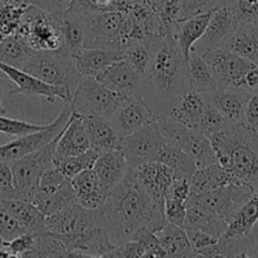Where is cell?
Masks as SVG:
<instances>
[{
	"label": "cell",
	"mask_w": 258,
	"mask_h": 258,
	"mask_svg": "<svg viewBox=\"0 0 258 258\" xmlns=\"http://www.w3.org/2000/svg\"><path fill=\"white\" fill-rule=\"evenodd\" d=\"M98 212L113 244L135 239L143 231L158 232L166 224L164 211L146 193L131 169L110 191Z\"/></svg>",
	"instance_id": "cell-1"
},
{
	"label": "cell",
	"mask_w": 258,
	"mask_h": 258,
	"mask_svg": "<svg viewBox=\"0 0 258 258\" xmlns=\"http://www.w3.org/2000/svg\"><path fill=\"white\" fill-rule=\"evenodd\" d=\"M188 90V63L175 39L169 35L154 40L150 62L140 76L136 95L159 118L173 115Z\"/></svg>",
	"instance_id": "cell-2"
},
{
	"label": "cell",
	"mask_w": 258,
	"mask_h": 258,
	"mask_svg": "<svg viewBox=\"0 0 258 258\" xmlns=\"http://www.w3.org/2000/svg\"><path fill=\"white\" fill-rule=\"evenodd\" d=\"M45 231L60 239L73 257H106L115 247L98 209L83 208L78 203L45 217Z\"/></svg>",
	"instance_id": "cell-3"
},
{
	"label": "cell",
	"mask_w": 258,
	"mask_h": 258,
	"mask_svg": "<svg viewBox=\"0 0 258 258\" xmlns=\"http://www.w3.org/2000/svg\"><path fill=\"white\" fill-rule=\"evenodd\" d=\"M217 161L238 184L258 190V136L244 123L229 122L211 136Z\"/></svg>",
	"instance_id": "cell-4"
},
{
	"label": "cell",
	"mask_w": 258,
	"mask_h": 258,
	"mask_svg": "<svg viewBox=\"0 0 258 258\" xmlns=\"http://www.w3.org/2000/svg\"><path fill=\"white\" fill-rule=\"evenodd\" d=\"M71 8L80 13L85 24V48L115 50L122 54L123 49L130 44L131 23L128 13H93L77 7Z\"/></svg>",
	"instance_id": "cell-5"
},
{
	"label": "cell",
	"mask_w": 258,
	"mask_h": 258,
	"mask_svg": "<svg viewBox=\"0 0 258 258\" xmlns=\"http://www.w3.org/2000/svg\"><path fill=\"white\" fill-rule=\"evenodd\" d=\"M23 71L39 78L53 87L63 88L72 96L81 76L76 71L72 55L66 50L57 52H37L28 59Z\"/></svg>",
	"instance_id": "cell-6"
},
{
	"label": "cell",
	"mask_w": 258,
	"mask_h": 258,
	"mask_svg": "<svg viewBox=\"0 0 258 258\" xmlns=\"http://www.w3.org/2000/svg\"><path fill=\"white\" fill-rule=\"evenodd\" d=\"M15 35L37 52L64 50L57 15L49 14L33 4L25 9Z\"/></svg>",
	"instance_id": "cell-7"
},
{
	"label": "cell",
	"mask_w": 258,
	"mask_h": 258,
	"mask_svg": "<svg viewBox=\"0 0 258 258\" xmlns=\"http://www.w3.org/2000/svg\"><path fill=\"white\" fill-rule=\"evenodd\" d=\"M58 136L38 150L9 163L17 198L29 201L38 190L42 174L53 166Z\"/></svg>",
	"instance_id": "cell-8"
},
{
	"label": "cell",
	"mask_w": 258,
	"mask_h": 258,
	"mask_svg": "<svg viewBox=\"0 0 258 258\" xmlns=\"http://www.w3.org/2000/svg\"><path fill=\"white\" fill-rule=\"evenodd\" d=\"M156 121L165 141L188 154L194 160L197 168L217 163L213 146L206 135L186 127L173 116L159 117Z\"/></svg>",
	"instance_id": "cell-9"
},
{
	"label": "cell",
	"mask_w": 258,
	"mask_h": 258,
	"mask_svg": "<svg viewBox=\"0 0 258 258\" xmlns=\"http://www.w3.org/2000/svg\"><path fill=\"white\" fill-rule=\"evenodd\" d=\"M122 98L96 78L88 77L80 81L68 105L72 112L80 116H103L108 118Z\"/></svg>",
	"instance_id": "cell-10"
},
{
	"label": "cell",
	"mask_w": 258,
	"mask_h": 258,
	"mask_svg": "<svg viewBox=\"0 0 258 258\" xmlns=\"http://www.w3.org/2000/svg\"><path fill=\"white\" fill-rule=\"evenodd\" d=\"M202 55L211 67L218 83V88L248 91L244 77L253 67L254 63L239 57L227 47H218L216 49L204 52Z\"/></svg>",
	"instance_id": "cell-11"
},
{
	"label": "cell",
	"mask_w": 258,
	"mask_h": 258,
	"mask_svg": "<svg viewBox=\"0 0 258 258\" xmlns=\"http://www.w3.org/2000/svg\"><path fill=\"white\" fill-rule=\"evenodd\" d=\"M165 139L161 135L156 118L121 140V151L125 154L128 169H135L141 164L158 161Z\"/></svg>",
	"instance_id": "cell-12"
},
{
	"label": "cell",
	"mask_w": 258,
	"mask_h": 258,
	"mask_svg": "<svg viewBox=\"0 0 258 258\" xmlns=\"http://www.w3.org/2000/svg\"><path fill=\"white\" fill-rule=\"evenodd\" d=\"M71 113H72V110H71L70 105H67L58 115V117L49 125L45 126L43 130L28 134V135L18 136L17 140L0 145V163L9 164L12 161L18 160L52 141L67 126Z\"/></svg>",
	"instance_id": "cell-13"
},
{
	"label": "cell",
	"mask_w": 258,
	"mask_h": 258,
	"mask_svg": "<svg viewBox=\"0 0 258 258\" xmlns=\"http://www.w3.org/2000/svg\"><path fill=\"white\" fill-rule=\"evenodd\" d=\"M238 18L231 4L216 8L212 10L211 19L207 25L206 32L194 44L191 50L203 54L208 50L224 47L238 27Z\"/></svg>",
	"instance_id": "cell-14"
},
{
	"label": "cell",
	"mask_w": 258,
	"mask_h": 258,
	"mask_svg": "<svg viewBox=\"0 0 258 258\" xmlns=\"http://www.w3.org/2000/svg\"><path fill=\"white\" fill-rule=\"evenodd\" d=\"M252 193H253V189L249 186L238 183H231L203 196H190L186 202L203 204L207 208L212 209L217 214L223 217L227 222H229L233 214L238 211L239 207L248 199Z\"/></svg>",
	"instance_id": "cell-15"
},
{
	"label": "cell",
	"mask_w": 258,
	"mask_h": 258,
	"mask_svg": "<svg viewBox=\"0 0 258 258\" xmlns=\"http://www.w3.org/2000/svg\"><path fill=\"white\" fill-rule=\"evenodd\" d=\"M153 111L149 106L139 97L138 95H131L123 97L115 108L112 115L108 117L116 133L123 138L135 133L144 125L154 120Z\"/></svg>",
	"instance_id": "cell-16"
},
{
	"label": "cell",
	"mask_w": 258,
	"mask_h": 258,
	"mask_svg": "<svg viewBox=\"0 0 258 258\" xmlns=\"http://www.w3.org/2000/svg\"><path fill=\"white\" fill-rule=\"evenodd\" d=\"M0 73L3 77L13 82L14 88L12 90V93L14 95L20 93L25 96H38V97L47 98L50 102H53L55 98H60L67 103L71 100V95L66 90L53 87L20 68L0 62Z\"/></svg>",
	"instance_id": "cell-17"
},
{
	"label": "cell",
	"mask_w": 258,
	"mask_h": 258,
	"mask_svg": "<svg viewBox=\"0 0 258 258\" xmlns=\"http://www.w3.org/2000/svg\"><path fill=\"white\" fill-rule=\"evenodd\" d=\"M131 170H134L141 186L145 189L150 198L164 211L166 191L174 179L170 169L160 161H150L141 164Z\"/></svg>",
	"instance_id": "cell-18"
},
{
	"label": "cell",
	"mask_w": 258,
	"mask_h": 258,
	"mask_svg": "<svg viewBox=\"0 0 258 258\" xmlns=\"http://www.w3.org/2000/svg\"><path fill=\"white\" fill-rule=\"evenodd\" d=\"M96 80L112 92L127 97L135 95L138 90L140 73L136 72L125 59L113 60L107 66Z\"/></svg>",
	"instance_id": "cell-19"
},
{
	"label": "cell",
	"mask_w": 258,
	"mask_h": 258,
	"mask_svg": "<svg viewBox=\"0 0 258 258\" xmlns=\"http://www.w3.org/2000/svg\"><path fill=\"white\" fill-rule=\"evenodd\" d=\"M76 194V201L87 209H100L107 199L110 190L103 186L93 169H87L71 179Z\"/></svg>",
	"instance_id": "cell-20"
},
{
	"label": "cell",
	"mask_w": 258,
	"mask_h": 258,
	"mask_svg": "<svg viewBox=\"0 0 258 258\" xmlns=\"http://www.w3.org/2000/svg\"><path fill=\"white\" fill-rule=\"evenodd\" d=\"M91 148L98 153L110 150H121V138L112 123L103 116H81Z\"/></svg>",
	"instance_id": "cell-21"
},
{
	"label": "cell",
	"mask_w": 258,
	"mask_h": 258,
	"mask_svg": "<svg viewBox=\"0 0 258 258\" xmlns=\"http://www.w3.org/2000/svg\"><path fill=\"white\" fill-rule=\"evenodd\" d=\"M228 222L207 208L203 204L196 202H186V216L184 221V229H197V231L206 232L216 238H221L226 232Z\"/></svg>",
	"instance_id": "cell-22"
},
{
	"label": "cell",
	"mask_w": 258,
	"mask_h": 258,
	"mask_svg": "<svg viewBox=\"0 0 258 258\" xmlns=\"http://www.w3.org/2000/svg\"><path fill=\"white\" fill-rule=\"evenodd\" d=\"M92 169L103 186L111 191L128 173V164L121 150L102 151L98 154Z\"/></svg>",
	"instance_id": "cell-23"
},
{
	"label": "cell",
	"mask_w": 258,
	"mask_h": 258,
	"mask_svg": "<svg viewBox=\"0 0 258 258\" xmlns=\"http://www.w3.org/2000/svg\"><path fill=\"white\" fill-rule=\"evenodd\" d=\"M88 149H91V145L85 126H83L82 117L72 112L67 126L58 136L54 158L78 155V154L85 153Z\"/></svg>",
	"instance_id": "cell-24"
},
{
	"label": "cell",
	"mask_w": 258,
	"mask_h": 258,
	"mask_svg": "<svg viewBox=\"0 0 258 258\" xmlns=\"http://www.w3.org/2000/svg\"><path fill=\"white\" fill-rule=\"evenodd\" d=\"M248 91L233 88H218L216 92L208 95L209 103L227 118L229 122L243 123L244 108L249 97Z\"/></svg>",
	"instance_id": "cell-25"
},
{
	"label": "cell",
	"mask_w": 258,
	"mask_h": 258,
	"mask_svg": "<svg viewBox=\"0 0 258 258\" xmlns=\"http://www.w3.org/2000/svg\"><path fill=\"white\" fill-rule=\"evenodd\" d=\"M211 15L212 10L199 13L193 17L180 20L176 24L173 33V38L175 39L176 44H178L179 49H180L181 54L185 58L186 62H188V58L190 55L194 44L201 39L202 35L206 32Z\"/></svg>",
	"instance_id": "cell-26"
},
{
	"label": "cell",
	"mask_w": 258,
	"mask_h": 258,
	"mask_svg": "<svg viewBox=\"0 0 258 258\" xmlns=\"http://www.w3.org/2000/svg\"><path fill=\"white\" fill-rule=\"evenodd\" d=\"M72 59L81 78H96L110 63L121 59V54L115 50L82 48L72 55Z\"/></svg>",
	"instance_id": "cell-27"
},
{
	"label": "cell",
	"mask_w": 258,
	"mask_h": 258,
	"mask_svg": "<svg viewBox=\"0 0 258 258\" xmlns=\"http://www.w3.org/2000/svg\"><path fill=\"white\" fill-rule=\"evenodd\" d=\"M2 204L17 219L24 232L32 234L45 232V216L29 201L13 198L2 201Z\"/></svg>",
	"instance_id": "cell-28"
},
{
	"label": "cell",
	"mask_w": 258,
	"mask_h": 258,
	"mask_svg": "<svg viewBox=\"0 0 258 258\" xmlns=\"http://www.w3.org/2000/svg\"><path fill=\"white\" fill-rule=\"evenodd\" d=\"M258 222V190H254L228 222L223 238L241 239L248 237Z\"/></svg>",
	"instance_id": "cell-29"
},
{
	"label": "cell",
	"mask_w": 258,
	"mask_h": 258,
	"mask_svg": "<svg viewBox=\"0 0 258 258\" xmlns=\"http://www.w3.org/2000/svg\"><path fill=\"white\" fill-rule=\"evenodd\" d=\"M224 47L239 57L258 64V20L239 22Z\"/></svg>",
	"instance_id": "cell-30"
},
{
	"label": "cell",
	"mask_w": 258,
	"mask_h": 258,
	"mask_svg": "<svg viewBox=\"0 0 258 258\" xmlns=\"http://www.w3.org/2000/svg\"><path fill=\"white\" fill-rule=\"evenodd\" d=\"M209 106L208 97L204 93L198 92L189 88L181 98L179 100L178 106L173 112V117L179 122L185 125L186 127L199 131L201 120Z\"/></svg>",
	"instance_id": "cell-31"
},
{
	"label": "cell",
	"mask_w": 258,
	"mask_h": 258,
	"mask_svg": "<svg viewBox=\"0 0 258 258\" xmlns=\"http://www.w3.org/2000/svg\"><path fill=\"white\" fill-rule=\"evenodd\" d=\"M236 183L228 171L217 161L211 165L197 168L190 178V196L198 197L217 188Z\"/></svg>",
	"instance_id": "cell-32"
},
{
	"label": "cell",
	"mask_w": 258,
	"mask_h": 258,
	"mask_svg": "<svg viewBox=\"0 0 258 258\" xmlns=\"http://www.w3.org/2000/svg\"><path fill=\"white\" fill-rule=\"evenodd\" d=\"M58 17L60 35H62L63 48L68 54L73 55L85 48L86 29L80 13L73 8L62 13Z\"/></svg>",
	"instance_id": "cell-33"
},
{
	"label": "cell",
	"mask_w": 258,
	"mask_h": 258,
	"mask_svg": "<svg viewBox=\"0 0 258 258\" xmlns=\"http://www.w3.org/2000/svg\"><path fill=\"white\" fill-rule=\"evenodd\" d=\"M155 234L166 257H198L183 227L166 223Z\"/></svg>",
	"instance_id": "cell-34"
},
{
	"label": "cell",
	"mask_w": 258,
	"mask_h": 258,
	"mask_svg": "<svg viewBox=\"0 0 258 258\" xmlns=\"http://www.w3.org/2000/svg\"><path fill=\"white\" fill-rule=\"evenodd\" d=\"M186 63H188V78L190 90L198 91L206 96L218 90L216 77L203 55L191 50Z\"/></svg>",
	"instance_id": "cell-35"
},
{
	"label": "cell",
	"mask_w": 258,
	"mask_h": 258,
	"mask_svg": "<svg viewBox=\"0 0 258 258\" xmlns=\"http://www.w3.org/2000/svg\"><path fill=\"white\" fill-rule=\"evenodd\" d=\"M158 161L165 164L170 169L174 178L190 179L194 171L197 170V165L193 159L181 149L171 145L168 141H165L161 148Z\"/></svg>",
	"instance_id": "cell-36"
},
{
	"label": "cell",
	"mask_w": 258,
	"mask_h": 258,
	"mask_svg": "<svg viewBox=\"0 0 258 258\" xmlns=\"http://www.w3.org/2000/svg\"><path fill=\"white\" fill-rule=\"evenodd\" d=\"M29 202L34 204L45 217L50 216V214L55 213V212L60 211V209L66 208L71 204L77 203L75 190H73L71 181L64 188L58 190L57 193L44 194L42 191L37 190L33 194L32 198L29 199Z\"/></svg>",
	"instance_id": "cell-37"
},
{
	"label": "cell",
	"mask_w": 258,
	"mask_h": 258,
	"mask_svg": "<svg viewBox=\"0 0 258 258\" xmlns=\"http://www.w3.org/2000/svg\"><path fill=\"white\" fill-rule=\"evenodd\" d=\"M160 27V38L173 37L176 24L181 20V0H149Z\"/></svg>",
	"instance_id": "cell-38"
},
{
	"label": "cell",
	"mask_w": 258,
	"mask_h": 258,
	"mask_svg": "<svg viewBox=\"0 0 258 258\" xmlns=\"http://www.w3.org/2000/svg\"><path fill=\"white\" fill-rule=\"evenodd\" d=\"M34 52L15 34L7 35L0 40V62L5 64L23 70Z\"/></svg>",
	"instance_id": "cell-39"
},
{
	"label": "cell",
	"mask_w": 258,
	"mask_h": 258,
	"mask_svg": "<svg viewBox=\"0 0 258 258\" xmlns=\"http://www.w3.org/2000/svg\"><path fill=\"white\" fill-rule=\"evenodd\" d=\"M98 151L95 149H88L85 153L78 155L63 156V158H53V166L58 169L66 178L72 179L77 174L92 169L96 159L98 156Z\"/></svg>",
	"instance_id": "cell-40"
},
{
	"label": "cell",
	"mask_w": 258,
	"mask_h": 258,
	"mask_svg": "<svg viewBox=\"0 0 258 258\" xmlns=\"http://www.w3.org/2000/svg\"><path fill=\"white\" fill-rule=\"evenodd\" d=\"M151 43L133 42L123 49L122 54H121V58L125 59L136 72L140 73V76L145 72L149 62H150Z\"/></svg>",
	"instance_id": "cell-41"
},
{
	"label": "cell",
	"mask_w": 258,
	"mask_h": 258,
	"mask_svg": "<svg viewBox=\"0 0 258 258\" xmlns=\"http://www.w3.org/2000/svg\"><path fill=\"white\" fill-rule=\"evenodd\" d=\"M72 7H77L80 9L87 12L101 13V12H130L131 4L128 0H76Z\"/></svg>",
	"instance_id": "cell-42"
},
{
	"label": "cell",
	"mask_w": 258,
	"mask_h": 258,
	"mask_svg": "<svg viewBox=\"0 0 258 258\" xmlns=\"http://www.w3.org/2000/svg\"><path fill=\"white\" fill-rule=\"evenodd\" d=\"M47 125H34V123L25 122L22 120L7 117L5 115H0V134L12 136H23L28 134L37 133L43 130Z\"/></svg>",
	"instance_id": "cell-43"
},
{
	"label": "cell",
	"mask_w": 258,
	"mask_h": 258,
	"mask_svg": "<svg viewBox=\"0 0 258 258\" xmlns=\"http://www.w3.org/2000/svg\"><path fill=\"white\" fill-rule=\"evenodd\" d=\"M229 121L227 120L224 116H222L221 113L209 103V106L207 107L206 112H204L203 117H202L201 120L199 133H202L203 135H206L207 138L211 139V136H213L214 134L221 131L223 127H226Z\"/></svg>",
	"instance_id": "cell-44"
},
{
	"label": "cell",
	"mask_w": 258,
	"mask_h": 258,
	"mask_svg": "<svg viewBox=\"0 0 258 258\" xmlns=\"http://www.w3.org/2000/svg\"><path fill=\"white\" fill-rule=\"evenodd\" d=\"M70 181L71 179L66 178L55 166H52V168L47 169L40 176L38 190L44 194L57 193L58 190L64 188Z\"/></svg>",
	"instance_id": "cell-45"
},
{
	"label": "cell",
	"mask_w": 258,
	"mask_h": 258,
	"mask_svg": "<svg viewBox=\"0 0 258 258\" xmlns=\"http://www.w3.org/2000/svg\"><path fill=\"white\" fill-rule=\"evenodd\" d=\"M164 216H165L166 223L183 227L186 216V203L174 198H165Z\"/></svg>",
	"instance_id": "cell-46"
},
{
	"label": "cell",
	"mask_w": 258,
	"mask_h": 258,
	"mask_svg": "<svg viewBox=\"0 0 258 258\" xmlns=\"http://www.w3.org/2000/svg\"><path fill=\"white\" fill-rule=\"evenodd\" d=\"M23 233H25L24 229L18 223L17 219L3 207L0 201V236L9 242Z\"/></svg>",
	"instance_id": "cell-47"
},
{
	"label": "cell",
	"mask_w": 258,
	"mask_h": 258,
	"mask_svg": "<svg viewBox=\"0 0 258 258\" xmlns=\"http://www.w3.org/2000/svg\"><path fill=\"white\" fill-rule=\"evenodd\" d=\"M106 257H121V258H143L145 257V251L141 243L136 239L121 242L115 244Z\"/></svg>",
	"instance_id": "cell-48"
},
{
	"label": "cell",
	"mask_w": 258,
	"mask_h": 258,
	"mask_svg": "<svg viewBox=\"0 0 258 258\" xmlns=\"http://www.w3.org/2000/svg\"><path fill=\"white\" fill-rule=\"evenodd\" d=\"M231 5L239 22L258 20V0H232Z\"/></svg>",
	"instance_id": "cell-49"
},
{
	"label": "cell",
	"mask_w": 258,
	"mask_h": 258,
	"mask_svg": "<svg viewBox=\"0 0 258 258\" xmlns=\"http://www.w3.org/2000/svg\"><path fill=\"white\" fill-rule=\"evenodd\" d=\"M34 241L35 234L27 233V232L15 237L14 239L7 243V249L9 252L10 257H24L25 253L32 249Z\"/></svg>",
	"instance_id": "cell-50"
},
{
	"label": "cell",
	"mask_w": 258,
	"mask_h": 258,
	"mask_svg": "<svg viewBox=\"0 0 258 258\" xmlns=\"http://www.w3.org/2000/svg\"><path fill=\"white\" fill-rule=\"evenodd\" d=\"M136 241L141 243L145 251V257H166L165 252L161 248L159 239L156 237L155 232L143 231L138 234Z\"/></svg>",
	"instance_id": "cell-51"
},
{
	"label": "cell",
	"mask_w": 258,
	"mask_h": 258,
	"mask_svg": "<svg viewBox=\"0 0 258 258\" xmlns=\"http://www.w3.org/2000/svg\"><path fill=\"white\" fill-rule=\"evenodd\" d=\"M17 198L13 185L12 169L8 163H0V201Z\"/></svg>",
	"instance_id": "cell-52"
},
{
	"label": "cell",
	"mask_w": 258,
	"mask_h": 258,
	"mask_svg": "<svg viewBox=\"0 0 258 258\" xmlns=\"http://www.w3.org/2000/svg\"><path fill=\"white\" fill-rule=\"evenodd\" d=\"M189 197H190V179L174 178L169 185L165 198H174L186 203Z\"/></svg>",
	"instance_id": "cell-53"
},
{
	"label": "cell",
	"mask_w": 258,
	"mask_h": 258,
	"mask_svg": "<svg viewBox=\"0 0 258 258\" xmlns=\"http://www.w3.org/2000/svg\"><path fill=\"white\" fill-rule=\"evenodd\" d=\"M243 123L251 130H258V90L252 91L244 108Z\"/></svg>",
	"instance_id": "cell-54"
},
{
	"label": "cell",
	"mask_w": 258,
	"mask_h": 258,
	"mask_svg": "<svg viewBox=\"0 0 258 258\" xmlns=\"http://www.w3.org/2000/svg\"><path fill=\"white\" fill-rule=\"evenodd\" d=\"M76 0H32V4L53 15H60L67 12Z\"/></svg>",
	"instance_id": "cell-55"
},
{
	"label": "cell",
	"mask_w": 258,
	"mask_h": 258,
	"mask_svg": "<svg viewBox=\"0 0 258 258\" xmlns=\"http://www.w3.org/2000/svg\"><path fill=\"white\" fill-rule=\"evenodd\" d=\"M186 236H188L189 242H190L191 247L194 251H199V249L204 248V247L212 246V244L217 243L219 238L211 236V234L206 233V232L197 231V229H185ZM198 256V254H197Z\"/></svg>",
	"instance_id": "cell-56"
},
{
	"label": "cell",
	"mask_w": 258,
	"mask_h": 258,
	"mask_svg": "<svg viewBox=\"0 0 258 258\" xmlns=\"http://www.w3.org/2000/svg\"><path fill=\"white\" fill-rule=\"evenodd\" d=\"M244 82H246V87L249 92L258 90V64H254L247 72L246 77H244Z\"/></svg>",
	"instance_id": "cell-57"
},
{
	"label": "cell",
	"mask_w": 258,
	"mask_h": 258,
	"mask_svg": "<svg viewBox=\"0 0 258 258\" xmlns=\"http://www.w3.org/2000/svg\"><path fill=\"white\" fill-rule=\"evenodd\" d=\"M32 5V0H0V9L4 8H23L27 9Z\"/></svg>",
	"instance_id": "cell-58"
},
{
	"label": "cell",
	"mask_w": 258,
	"mask_h": 258,
	"mask_svg": "<svg viewBox=\"0 0 258 258\" xmlns=\"http://www.w3.org/2000/svg\"><path fill=\"white\" fill-rule=\"evenodd\" d=\"M7 111H5L4 106H3V95H2V91H0V115H5Z\"/></svg>",
	"instance_id": "cell-59"
},
{
	"label": "cell",
	"mask_w": 258,
	"mask_h": 258,
	"mask_svg": "<svg viewBox=\"0 0 258 258\" xmlns=\"http://www.w3.org/2000/svg\"><path fill=\"white\" fill-rule=\"evenodd\" d=\"M7 243H8V242H7V241H5V239H4V238H3V237H2V236H0V251H2V249H3V248H4V247H5V246H7Z\"/></svg>",
	"instance_id": "cell-60"
},
{
	"label": "cell",
	"mask_w": 258,
	"mask_h": 258,
	"mask_svg": "<svg viewBox=\"0 0 258 258\" xmlns=\"http://www.w3.org/2000/svg\"><path fill=\"white\" fill-rule=\"evenodd\" d=\"M3 38H4V37H3V34H2V32H0V40H2V39H3Z\"/></svg>",
	"instance_id": "cell-61"
},
{
	"label": "cell",
	"mask_w": 258,
	"mask_h": 258,
	"mask_svg": "<svg viewBox=\"0 0 258 258\" xmlns=\"http://www.w3.org/2000/svg\"><path fill=\"white\" fill-rule=\"evenodd\" d=\"M254 256L258 257V251H257V252H254Z\"/></svg>",
	"instance_id": "cell-62"
},
{
	"label": "cell",
	"mask_w": 258,
	"mask_h": 258,
	"mask_svg": "<svg viewBox=\"0 0 258 258\" xmlns=\"http://www.w3.org/2000/svg\"><path fill=\"white\" fill-rule=\"evenodd\" d=\"M256 134H257V136H258V130H257V131H256Z\"/></svg>",
	"instance_id": "cell-63"
}]
</instances>
